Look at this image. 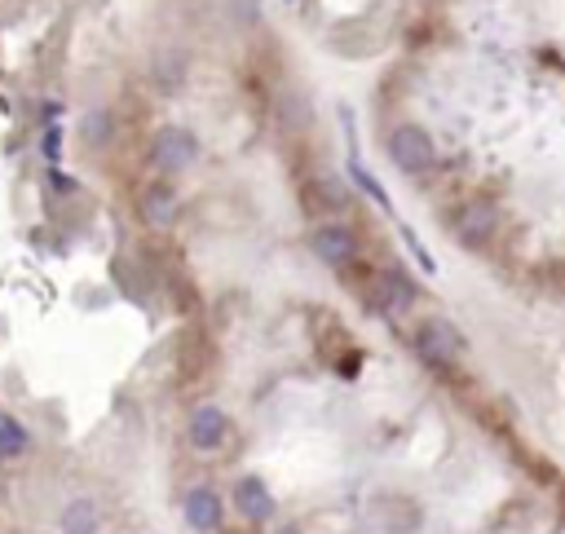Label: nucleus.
Wrapping results in <instances>:
<instances>
[{
  "mask_svg": "<svg viewBox=\"0 0 565 534\" xmlns=\"http://www.w3.org/2000/svg\"><path fill=\"white\" fill-rule=\"evenodd\" d=\"M464 349H468V345H464L459 327L446 323V319H429V323L416 327V354H420L429 367H437V371L455 367V363L464 358Z\"/></svg>",
  "mask_w": 565,
  "mask_h": 534,
  "instance_id": "obj_1",
  "label": "nucleus"
},
{
  "mask_svg": "<svg viewBox=\"0 0 565 534\" xmlns=\"http://www.w3.org/2000/svg\"><path fill=\"white\" fill-rule=\"evenodd\" d=\"M389 159L398 164V173L416 177V173H429L437 151H433V137L420 129V124H398L389 133Z\"/></svg>",
  "mask_w": 565,
  "mask_h": 534,
  "instance_id": "obj_2",
  "label": "nucleus"
},
{
  "mask_svg": "<svg viewBox=\"0 0 565 534\" xmlns=\"http://www.w3.org/2000/svg\"><path fill=\"white\" fill-rule=\"evenodd\" d=\"M195 159H199V137H195V133H186V129H177V124H168V129L155 133V142H151V164H155L159 173H186Z\"/></svg>",
  "mask_w": 565,
  "mask_h": 534,
  "instance_id": "obj_3",
  "label": "nucleus"
},
{
  "mask_svg": "<svg viewBox=\"0 0 565 534\" xmlns=\"http://www.w3.org/2000/svg\"><path fill=\"white\" fill-rule=\"evenodd\" d=\"M310 247H314V256H319L323 265H332V270H350V265L358 260V234H354L350 225H341V221L319 225V230L310 234Z\"/></svg>",
  "mask_w": 565,
  "mask_h": 534,
  "instance_id": "obj_4",
  "label": "nucleus"
},
{
  "mask_svg": "<svg viewBox=\"0 0 565 534\" xmlns=\"http://www.w3.org/2000/svg\"><path fill=\"white\" fill-rule=\"evenodd\" d=\"M495 230H499V212H495L490 203H481V199L455 208V216H451V234H455L464 247H486Z\"/></svg>",
  "mask_w": 565,
  "mask_h": 534,
  "instance_id": "obj_5",
  "label": "nucleus"
},
{
  "mask_svg": "<svg viewBox=\"0 0 565 534\" xmlns=\"http://www.w3.org/2000/svg\"><path fill=\"white\" fill-rule=\"evenodd\" d=\"M416 297H420V288L402 270H380L376 283H372V305L380 314H389V319H402L416 305Z\"/></svg>",
  "mask_w": 565,
  "mask_h": 534,
  "instance_id": "obj_6",
  "label": "nucleus"
},
{
  "mask_svg": "<svg viewBox=\"0 0 565 534\" xmlns=\"http://www.w3.org/2000/svg\"><path fill=\"white\" fill-rule=\"evenodd\" d=\"M181 512H186V525H190L195 534H217L221 521H225V503H221V494H217L212 486H195V490L186 494Z\"/></svg>",
  "mask_w": 565,
  "mask_h": 534,
  "instance_id": "obj_7",
  "label": "nucleus"
},
{
  "mask_svg": "<svg viewBox=\"0 0 565 534\" xmlns=\"http://www.w3.org/2000/svg\"><path fill=\"white\" fill-rule=\"evenodd\" d=\"M234 512L243 516V521H252V525H265L269 516H274V494H269V486L261 481V477H239L234 481Z\"/></svg>",
  "mask_w": 565,
  "mask_h": 534,
  "instance_id": "obj_8",
  "label": "nucleus"
},
{
  "mask_svg": "<svg viewBox=\"0 0 565 534\" xmlns=\"http://www.w3.org/2000/svg\"><path fill=\"white\" fill-rule=\"evenodd\" d=\"M186 433H190V446H195V450H217V446L230 437V415H225L221 407L203 402V407H195Z\"/></svg>",
  "mask_w": 565,
  "mask_h": 534,
  "instance_id": "obj_9",
  "label": "nucleus"
},
{
  "mask_svg": "<svg viewBox=\"0 0 565 534\" xmlns=\"http://www.w3.org/2000/svg\"><path fill=\"white\" fill-rule=\"evenodd\" d=\"M177 208H181V199H177V190H173V186H164V181L146 186V190H142V199H137V212H142V221H146L151 230L173 225V221H177Z\"/></svg>",
  "mask_w": 565,
  "mask_h": 534,
  "instance_id": "obj_10",
  "label": "nucleus"
},
{
  "mask_svg": "<svg viewBox=\"0 0 565 534\" xmlns=\"http://www.w3.org/2000/svg\"><path fill=\"white\" fill-rule=\"evenodd\" d=\"M186 71H190V58H186L181 49H159V54H155V63H151L155 89H164V93H177V89H181V80H186Z\"/></svg>",
  "mask_w": 565,
  "mask_h": 534,
  "instance_id": "obj_11",
  "label": "nucleus"
},
{
  "mask_svg": "<svg viewBox=\"0 0 565 534\" xmlns=\"http://www.w3.org/2000/svg\"><path fill=\"white\" fill-rule=\"evenodd\" d=\"M58 525H63V534H102V512L93 499H71L63 508Z\"/></svg>",
  "mask_w": 565,
  "mask_h": 534,
  "instance_id": "obj_12",
  "label": "nucleus"
},
{
  "mask_svg": "<svg viewBox=\"0 0 565 534\" xmlns=\"http://www.w3.org/2000/svg\"><path fill=\"white\" fill-rule=\"evenodd\" d=\"M23 450H27V429L0 411V459H19Z\"/></svg>",
  "mask_w": 565,
  "mask_h": 534,
  "instance_id": "obj_13",
  "label": "nucleus"
},
{
  "mask_svg": "<svg viewBox=\"0 0 565 534\" xmlns=\"http://www.w3.org/2000/svg\"><path fill=\"white\" fill-rule=\"evenodd\" d=\"M350 181H354V186H358L363 194H372V199H376V208H385V212H394V203H389V194H385V186H380V181H376V177H372V173H367V168H363L358 159H350Z\"/></svg>",
  "mask_w": 565,
  "mask_h": 534,
  "instance_id": "obj_14",
  "label": "nucleus"
},
{
  "mask_svg": "<svg viewBox=\"0 0 565 534\" xmlns=\"http://www.w3.org/2000/svg\"><path fill=\"white\" fill-rule=\"evenodd\" d=\"M85 137H89L93 146H102V142L111 137V115H107V111H93V120H85Z\"/></svg>",
  "mask_w": 565,
  "mask_h": 534,
  "instance_id": "obj_15",
  "label": "nucleus"
},
{
  "mask_svg": "<svg viewBox=\"0 0 565 534\" xmlns=\"http://www.w3.org/2000/svg\"><path fill=\"white\" fill-rule=\"evenodd\" d=\"M319 194H323L328 203H336V208H345V199H350L345 181H336V177H323V181H319Z\"/></svg>",
  "mask_w": 565,
  "mask_h": 534,
  "instance_id": "obj_16",
  "label": "nucleus"
},
{
  "mask_svg": "<svg viewBox=\"0 0 565 534\" xmlns=\"http://www.w3.org/2000/svg\"><path fill=\"white\" fill-rule=\"evenodd\" d=\"M402 238H407V243H411V252H416V260H420V265H424V270H433V256H429V252H424V243H420V238H416V230H407V225H402Z\"/></svg>",
  "mask_w": 565,
  "mask_h": 534,
  "instance_id": "obj_17",
  "label": "nucleus"
},
{
  "mask_svg": "<svg viewBox=\"0 0 565 534\" xmlns=\"http://www.w3.org/2000/svg\"><path fill=\"white\" fill-rule=\"evenodd\" d=\"M45 155L58 164V155H63V133H58V129H49V133H45Z\"/></svg>",
  "mask_w": 565,
  "mask_h": 534,
  "instance_id": "obj_18",
  "label": "nucleus"
},
{
  "mask_svg": "<svg viewBox=\"0 0 565 534\" xmlns=\"http://www.w3.org/2000/svg\"><path fill=\"white\" fill-rule=\"evenodd\" d=\"M49 186H54V190H63V194H71V190H76V181H71V177H63V173H49Z\"/></svg>",
  "mask_w": 565,
  "mask_h": 534,
  "instance_id": "obj_19",
  "label": "nucleus"
},
{
  "mask_svg": "<svg viewBox=\"0 0 565 534\" xmlns=\"http://www.w3.org/2000/svg\"><path fill=\"white\" fill-rule=\"evenodd\" d=\"M274 534H301V530H292V525H278V530H274Z\"/></svg>",
  "mask_w": 565,
  "mask_h": 534,
  "instance_id": "obj_20",
  "label": "nucleus"
},
{
  "mask_svg": "<svg viewBox=\"0 0 565 534\" xmlns=\"http://www.w3.org/2000/svg\"><path fill=\"white\" fill-rule=\"evenodd\" d=\"M288 5H292V0H288Z\"/></svg>",
  "mask_w": 565,
  "mask_h": 534,
  "instance_id": "obj_21",
  "label": "nucleus"
}]
</instances>
